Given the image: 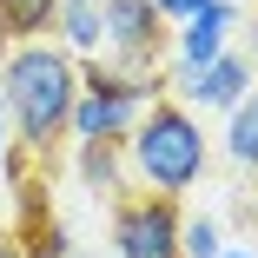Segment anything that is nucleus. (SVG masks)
<instances>
[{"label": "nucleus", "instance_id": "nucleus-10", "mask_svg": "<svg viewBox=\"0 0 258 258\" xmlns=\"http://www.w3.org/2000/svg\"><path fill=\"white\" fill-rule=\"evenodd\" d=\"M225 159H232L238 172H251V179H258V86H251L238 106L225 113Z\"/></svg>", "mask_w": 258, "mask_h": 258}, {"label": "nucleus", "instance_id": "nucleus-6", "mask_svg": "<svg viewBox=\"0 0 258 258\" xmlns=\"http://www.w3.org/2000/svg\"><path fill=\"white\" fill-rule=\"evenodd\" d=\"M159 86H172V99H179V106H192V113H232L238 99L258 86V73H251L245 53H232V46H225V53L205 60V67H185V60L159 67Z\"/></svg>", "mask_w": 258, "mask_h": 258}, {"label": "nucleus", "instance_id": "nucleus-3", "mask_svg": "<svg viewBox=\"0 0 258 258\" xmlns=\"http://www.w3.org/2000/svg\"><path fill=\"white\" fill-rule=\"evenodd\" d=\"M159 93H166L159 73H119V67L80 60V93H73V113H67V139H126L133 119Z\"/></svg>", "mask_w": 258, "mask_h": 258}, {"label": "nucleus", "instance_id": "nucleus-7", "mask_svg": "<svg viewBox=\"0 0 258 258\" xmlns=\"http://www.w3.org/2000/svg\"><path fill=\"white\" fill-rule=\"evenodd\" d=\"M232 27H238V7H232V0H205L199 14H185L172 27V53L185 67H205V60H219L225 46H232Z\"/></svg>", "mask_w": 258, "mask_h": 258}, {"label": "nucleus", "instance_id": "nucleus-5", "mask_svg": "<svg viewBox=\"0 0 258 258\" xmlns=\"http://www.w3.org/2000/svg\"><path fill=\"white\" fill-rule=\"evenodd\" d=\"M179 199L126 192L113 199V258H179Z\"/></svg>", "mask_w": 258, "mask_h": 258}, {"label": "nucleus", "instance_id": "nucleus-17", "mask_svg": "<svg viewBox=\"0 0 258 258\" xmlns=\"http://www.w3.org/2000/svg\"><path fill=\"white\" fill-rule=\"evenodd\" d=\"M80 258H93V251H80Z\"/></svg>", "mask_w": 258, "mask_h": 258}, {"label": "nucleus", "instance_id": "nucleus-8", "mask_svg": "<svg viewBox=\"0 0 258 258\" xmlns=\"http://www.w3.org/2000/svg\"><path fill=\"white\" fill-rule=\"evenodd\" d=\"M73 166L93 192L106 199H126L133 192V172H126V139H73Z\"/></svg>", "mask_w": 258, "mask_h": 258}, {"label": "nucleus", "instance_id": "nucleus-12", "mask_svg": "<svg viewBox=\"0 0 258 258\" xmlns=\"http://www.w3.org/2000/svg\"><path fill=\"white\" fill-rule=\"evenodd\" d=\"M219 251H225L219 219H179V258H219Z\"/></svg>", "mask_w": 258, "mask_h": 258}, {"label": "nucleus", "instance_id": "nucleus-16", "mask_svg": "<svg viewBox=\"0 0 258 258\" xmlns=\"http://www.w3.org/2000/svg\"><path fill=\"white\" fill-rule=\"evenodd\" d=\"M219 258H258V251H232V245H225V251H219Z\"/></svg>", "mask_w": 258, "mask_h": 258}, {"label": "nucleus", "instance_id": "nucleus-2", "mask_svg": "<svg viewBox=\"0 0 258 258\" xmlns=\"http://www.w3.org/2000/svg\"><path fill=\"white\" fill-rule=\"evenodd\" d=\"M205 166H212V152H205V126L192 106H179L172 93H159L152 106L133 119L126 133V172L139 192H159V199H185Z\"/></svg>", "mask_w": 258, "mask_h": 258}, {"label": "nucleus", "instance_id": "nucleus-4", "mask_svg": "<svg viewBox=\"0 0 258 258\" xmlns=\"http://www.w3.org/2000/svg\"><path fill=\"white\" fill-rule=\"evenodd\" d=\"M99 20H106V46L119 73H159L166 46H172V27L159 20L152 0H99Z\"/></svg>", "mask_w": 258, "mask_h": 258}, {"label": "nucleus", "instance_id": "nucleus-9", "mask_svg": "<svg viewBox=\"0 0 258 258\" xmlns=\"http://www.w3.org/2000/svg\"><path fill=\"white\" fill-rule=\"evenodd\" d=\"M53 46H67L73 60H99V46H106V20H99V0H60L53 14Z\"/></svg>", "mask_w": 258, "mask_h": 258}, {"label": "nucleus", "instance_id": "nucleus-15", "mask_svg": "<svg viewBox=\"0 0 258 258\" xmlns=\"http://www.w3.org/2000/svg\"><path fill=\"white\" fill-rule=\"evenodd\" d=\"M245 60H251V73H258V14H251V40H245Z\"/></svg>", "mask_w": 258, "mask_h": 258}, {"label": "nucleus", "instance_id": "nucleus-14", "mask_svg": "<svg viewBox=\"0 0 258 258\" xmlns=\"http://www.w3.org/2000/svg\"><path fill=\"white\" fill-rule=\"evenodd\" d=\"M0 258H20V238H14V225L0 219Z\"/></svg>", "mask_w": 258, "mask_h": 258}, {"label": "nucleus", "instance_id": "nucleus-1", "mask_svg": "<svg viewBox=\"0 0 258 258\" xmlns=\"http://www.w3.org/2000/svg\"><path fill=\"white\" fill-rule=\"evenodd\" d=\"M80 93V60L53 40H20L0 60V113L14 126V152H27L33 166H53V152L67 139V113Z\"/></svg>", "mask_w": 258, "mask_h": 258}, {"label": "nucleus", "instance_id": "nucleus-13", "mask_svg": "<svg viewBox=\"0 0 258 258\" xmlns=\"http://www.w3.org/2000/svg\"><path fill=\"white\" fill-rule=\"evenodd\" d=\"M152 7H159V20H166V27H179L185 14H199V7H205V0H152Z\"/></svg>", "mask_w": 258, "mask_h": 258}, {"label": "nucleus", "instance_id": "nucleus-11", "mask_svg": "<svg viewBox=\"0 0 258 258\" xmlns=\"http://www.w3.org/2000/svg\"><path fill=\"white\" fill-rule=\"evenodd\" d=\"M60 0H0V40L20 46V40H46L53 33Z\"/></svg>", "mask_w": 258, "mask_h": 258}]
</instances>
